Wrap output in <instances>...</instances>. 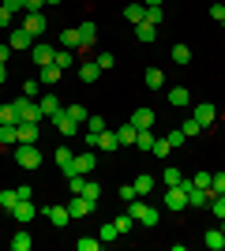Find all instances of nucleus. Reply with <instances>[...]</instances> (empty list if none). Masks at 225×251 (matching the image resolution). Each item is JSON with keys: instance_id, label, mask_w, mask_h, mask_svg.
Wrapping results in <instances>:
<instances>
[{"instance_id": "obj_1", "label": "nucleus", "mask_w": 225, "mask_h": 251, "mask_svg": "<svg viewBox=\"0 0 225 251\" xmlns=\"http://www.w3.org/2000/svg\"><path fill=\"white\" fill-rule=\"evenodd\" d=\"M94 165H98V157L90 154V150H83V154H75L68 165H60L64 169V176H90L94 173Z\"/></svg>"}, {"instance_id": "obj_2", "label": "nucleus", "mask_w": 225, "mask_h": 251, "mask_svg": "<svg viewBox=\"0 0 225 251\" xmlns=\"http://www.w3.org/2000/svg\"><path fill=\"white\" fill-rule=\"evenodd\" d=\"M15 161H19V169H38V165H42V150H38V143H19V147H15Z\"/></svg>"}, {"instance_id": "obj_3", "label": "nucleus", "mask_w": 225, "mask_h": 251, "mask_svg": "<svg viewBox=\"0 0 225 251\" xmlns=\"http://www.w3.org/2000/svg\"><path fill=\"white\" fill-rule=\"evenodd\" d=\"M128 214H131L135 221H143L147 229H154V225L161 221V214H158V210H154V206H147V202H139V199H131V202H128Z\"/></svg>"}, {"instance_id": "obj_4", "label": "nucleus", "mask_w": 225, "mask_h": 251, "mask_svg": "<svg viewBox=\"0 0 225 251\" xmlns=\"http://www.w3.org/2000/svg\"><path fill=\"white\" fill-rule=\"evenodd\" d=\"M53 124H56V131H60V135H68V139H72V135H79V127H83L79 120H72V116H68V109L53 113Z\"/></svg>"}, {"instance_id": "obj_5", "label": "nucleus", "mask_w": 225, "mask_h": 251, "mask_svg": "<svg viewBox=\"0 0 225 251\" xmlns=\"http://www.w3.org/2000/svg\"><path fill=\"white\" fill-rule=\"evenodd\" d=\"M165 206L169 210H188V191H184V184L165 188Z\"/></svg>"}, {"instance_id": "obj_6", "label": "nucleus", "mask_w": 225, "mask_h": 251, "mask_svg": "<svg viewBox=\"0 0 225 251\" xmlns=\"http://www.w3.org/2000/svg\"><path fill=\"white\" fill-rule=\"evenodd\" d=\"M38 214H45V218L53 221V229H64L68 221H72V214H68V206H56V202H53V206H42V210H38Z\"/></svg>"}, {"instance_id": "obj_7", "label": "nucleus", "mask_w": 225, "mask_h": 251, "mask_svg": "<svg viewBox=\"0 0 225 251\" xmlns=\"http://www.w3.org/2000/svg\"><path fill=\"white\" fill-rule=\"evenodd\" d=\"M30 56H34V64H38V68H45V64H53L56 52H53V45H49V42H34V45H30Z\"/></svg>"}, {"instance_id": "obj_8", "label": "nucleus", "mask_w": 225, "mask_h": 251, "mask_svg": "<svg viewBox=\"0 0 225 251\" xmlns=\"http://www.w3.org/2000/svg\"><path fill=\"white\" fill-rule=\"evenodd\" d=\"M34 214H38V206H34L30 199H19L15 206H11V218L19 221V225H26V221H34Z\"/></svg>"}, {"instance_id": "obj_9", "label": "nucleus", "mask_w": 225, "mask_h": 251, "mask_svg": "<svg viewBox=\"0 0 225 251\" xmlns=\"http://www.w3.org/2000/svg\"><path fill=\"white\" fill-rule=\"evenodd\" d=\"M192 116H195V120H199V124H203V127H210V124H214V120H218V109H214V105H210V101H199V105H195V109H192Z\"/></svg>"}, {"instance_id": "obj_10", "label": "nucleus", "mask_w": 225, "mask_h": 251, "mask_svg": "<svg viewBox=\"0 0 225 251\" xmlns=\"http://www.w3.org/2000/svg\"><path fill=\"white\" fill-rule=\"evenodd\" d=\"M94 206L98 202H90L86 195H75V199L68 202V214H72V218H86V214H94Z\"/></svg>"}, {"instance_id": "obj_11", "label": "nucleus", "mask_w": 225, "mask_h": 251, "mask_svg": "<svg viewBox=\"0 0 225 251\" xmlns=\"http://www.w3.org/2000/svg\"><path fill=\"white\" fill-rule=\"evenodd\" d=\"M8 45L23 52V49H30V45H34V34L26 30V26H19V30H11V34H8Z\"/></svg>"}, {"instance_id": "obj_12", "label": "nucleus", "mask_w": 225, "mask_h": 251, "mask_svg": "<svg viewBox=\"0 0 225 251\" xmlns=\"http://www.w3.org/2000/svg\"><path fill=\"white\" fill-rule=\"evenodd\" d=\"M60 75H64V68H56V64H45L42 72H38V83H42V86H56V83H60Z\"/></svg>"}, {"instance_id": "obj_13", "label": "nucleus", "mask_w": 225, "mask_h": 251, "mask_svg": "<svg viewBox=\"0 0 225 251\" xmlns=\"http://www.w3.org/2000/svg\"><path fill=\"white\" fill-rule=\"evenodd\" d=\"M169 105L173 109H188V105H192V90H188V86H173L169 90Z\"/></svg>"}, {"instance_id": "obj_14", "label": "nucleus", "mask_w": 225, "mask_h": 251, "mask_svg": "<svg viewBox=\"0 0 225 251\" xmlns=\"http://www.w3.org/2000/svg\"><path fill=\"white\" fill-rule=\"evenodd\" d=\"M38 109H42L45 116H53V113H60L64 105H60V98H56L53 90H49V94H42V98H38Z\"/></svg>"}, {"instance_id": "obj_15", "label": "nucleus", "mask_w": 225, "mask_h": 251, "mask_svg": "<svg viewBox=\"0 0 225 251\" xmlns=\"http://www.w3.org/2000/svg\"><path fill=\"white\" fill-rule=\"evenodd\" d=\"M23 26H26V30H30L34 38H38V34L45 30V15H42V11H26V19H23Z\"/></svg>"}, {"instance_id": "obj_16", "label": "nucleus", "mask_w": 225, "mask_h": 251, "mask_svg": "<svg viewBox=\"0 0 225 251\" xmlns=\"http://www.w3.org/2000/svg\"><path fill=\"white\" fill-rule=\"evenodd\" d=\"M135 135H139V127L131 124V120H128V124H120V127H117V139H120V147H135Z\"/></svg>"}, {"instance_id": "obj_17", "label": "nucleus", "mask_w": 225, "mask_h": 251, "mask_svg": "<svg viewBox=\"0 0 225 251\" xmlns=\"http://www.w3.org/2000/svg\"><path fill=\"white\" fill-rule=\"evenodd\" d=\"M98 75H101V68L94 60H79V79L83 83H98Z\"/></svg>"}, {"instance_id": "obj_18", "label": "nucleus", "mask_w": 225, "mask_h": 251, "mask_svg": "<svg viewBox=\"0 0 225 251\" xmlns=\"http://www.w3.org/2000/svg\"><path fill=\"white\" fill-rule=\"evenodd\" d=\"M128 120H131L135 127H139V131H143V127H154V109H135V113H131Z\"/></svg>"}, {"instance_id": "obj_19", "label": "nucleus", "mask_w": 225, "mask_h": 251, "mask_svg": "<svg viewBox=\"0 0 225 251\" xmlns=\"http://www.w3.org/2000/svg\"><path fill=\"white\" fill-rule=\"evenodd\" d=\"M19 143V124H0V147H15Z\"/></svg>"}, {"instance_id": "obj_20", "label": "nucleus", "mask_w": 225, "mask_h": 251, "mask_svg": "<svg viewBox=\"0 0 225 251\" xmlns=\"http://www.w3.org/2000/svg\"><path fill=\"white\" fill-rule=\"evenodd\" d=\"M135 38H139L143 45H150L154 38H158V26H150L147 19H143V23H135Z\"/></svg>"}, {"instance_id": "obj_21", "label": "nucleus", "mask_w": 225, "mask_h": 251, "mask_svg": "<svg viewBox=\"0 0 225 251\" xmlns=\"http://www.w3.org/2000/svg\"><path fill=\"white\" fill-rule=\"evenodd\" d=\"M203 244H206L210 251H222V248H225V232H222V229H210V232H203Z\"/></svg>"}, {"instance_id": "obj_22", "label": "nucleus", "mask_w": 225, "mask_h": 251, "mask_svg": "<svg viewBox=\"0 0 225 251\" xmlns=\"http://www.w3.org/2000/svg\"><path fill=\"white\" fill-rule=\"evenodd\" d=\"M124 19H128L131 26L143 23V19H147V4H128V8H124Z\"/></svg>"}, {"instance_id": "obj_23", "label": "nucleus", "mask_w": 225, "mask_h": 251, "mask_svg": "<svg viewBox=\"0 0 225 251\" xmlns=\"http://www.w3.org/2000/svg\"><path fill=\"white\" fill-rule=\"evenodd\" d=\"M143 83H147L150 90H161V86H165V75H161V68H147V75H143Z\"/></svg>"}, {"instance_id": "obj_24", "label": "nucleus", "mask_w": 225, "mask_h": 251, "mask_svg": "<svg viewBox=\"0 0 225 251\" xmlns=\"http://www.w3.org/2000/svg\"><path fill=\"white\" fill-rule=\"evenodd\" d=\"M30 244H34V236L26 229H19L15 236H11V251H30Z\"/></svg>"}, {"instance_id": "obj_25", "label": "nucleus", "mask_w": 225, "mask_h": 251, "mask_svg": "<svg viewBox=\"0 0 225 251\" xmlns=\"http://www.w3.org/2000/svg\"><path fill=\"white\" fill-rule=\"evenodd\" d=\"M75 60H79V56H75V49H56V56H53V64H56V68H64V72L72 68Z\"/></svg>"}, {"instance_id": "obj_26", "label": "nucleus", "mask_w": 225, "mask_h": 251, "mask_svg": "<svg viewBox=\"0 0 225 251\" xmlns=\"http://www.w3.org/2000/svg\"><path fill=\"white\" fill-rule=\"evenodd\" d=\"M120 147V139H117V131H101V135H98V150H117Z\"/></svg>"}, {"instance_id": "obj_27", "label": "nucleus", "mask_w": 225, "mask_h": 251, "mask_svg": "<svg viewBox=\"0 0 225 251\" xmlns=\"http://www.w3.org/2000/svg\"><path fill=\"white\" fill-rule=\"evenodd\" d=\"M56 42H60V49H79V26L75 30H60Z\"/></svg>"}, {"instance_id": "obj_28", "label": "nucleus", "mask_w": 225, "mask_h": 251, "mask_svg": "<svg viewBox=\"0 0 225 251\" xmlns=\"http://www.w3.org/2000/svg\"><path fill=\"white\" fill-rule=\"evenodd\" d=\"M19 143H38V124H19Z\"/></svg>"}, {"instance_id": "obj_29", "label": "nucleus", "mask_w": 225, "mask_h": 251, "mask_svg": "<svg viewBox=\"0 0 225 251\" xmlns=\"http://www.w3.org/2000/svg\"><path fill=\"white\" fill-rule=\"evenodd\" d=\"M135 147H139V150H147V154L154 150V131H150V127H143L139 135H135Z\"/></svg>"}, {"instance_id": "obj_30", "label": "nucleus", "mask_w": 225, "mask_h": 251, "mask_svg": "<svg viewBox=\"0 0 225 251\" xmlns=\"http://www.w3.org/2000/svg\"><path fill=\"white\" fill-rule=\"evenodd\" d=\"M120 236V229H117V221H105V225H101V232H98V240L101 244H109V240H117Z\"/></svg>"}, {"instance_id": "obj_31", "label": "nucleus", "mask_w": 225, "mask_h": 251, "mask_svg": "<svg viewBox=\"0 0 225 251\" xmlns=\"http://www.w3.org/2000/svg\"><path fill=\"white\" fill-rule=\"evenodd\" d=\"M161 19H165L161 4H147V23H150V26H161Z\"/></svg>"}, {"instance_id": "obj_32", "label": "nucleus", "mask_w": 225, "mask_h": 251, "mask_svg": "<svg viewBox=\"0 0 225 251\" xmlns=\"http://www.w3.org/2000/svg\"><path fill=\"white\" fill-rule=\"evenodd\" d=\"M0 124H19V113H15V105H0Z\"/></svg>"}, {"instance_id": "obj_33", "label": "nucleus", "mask_w": 225, "mask_h": 251, "mask_svg": "<svg viewBox=\"0 0 225 251\" xmlns=\"http://www.w3.org/2000/svg\"><path fill=\"white\" fill-rule=\"evenodd\" d=\"M210 195H225V173H210Z\"/></svg>"}, {"instance_id": "obj_34", "label": "nucleus", "mask_w": 225, "mask_h": 251, "mask_svg": "<svg viewBox=\"0 0 225 251\" xmlns=\"http://www.w3.org/2000/svg\"><path fill=\"white\" fill-rule=\"evenodd\" d=\"M86 131H90V135H101V131H105V116H86Z\"/></svg>"}, {"instance_id": "obj_35", "label": "nucleus", "mask_w": 225, "mask_h": 251, "mask_svg": "<svg viewBox=\"0 0 225 251\" xmlns=\"http://www.w3.org/2000/svg\"><path fill=\"white\" fill-rule=\"evenodd\" d=\"M75 248H79V251H98V248H101V240H98V236H79Z\"/></svg>"}, {"instance_id": "obj_36", "label": "nucleus", "mask_w": 225, "mask_h": 251, "mask_svg": "<svg viewBox=\"0 0 225 251\" xmlns=\"http://www.w3.org/2000/svg\"><path fill=\"white\" fill-rule=\"evenodd\" d=\"M192 60V49L188 45H173V64H188Z\"/></svg>"}, {"instance_id": "obj_37", "label": "nucleus", "mask_w": 225, "mask_h": 251, "mask_svg": "<svg viewBox=\"0 0 225 251\" xmlns=\"http://www.w3.org/2000/svg\"><path fill=\"white\" fill-rule=\"evenodd\" d=\"M161 180H165V188H173V184H180V169H176V165H169V169H165V173H161Z\"/></svg>"}, {"instance_id": "obj_38", "label": "nucleus", "mask_w": 225, "mask_h": 251, "mask_svg": "<svg viewBox=\"0 0 225 251\" xmlns=\"http://www.w3.org/2000/svg\"><path fill=\"white\" fill-rule=\"evenodd\" d=\"M15 202H19V191H0V206H4V210H8V214H11V206H15Z\"/></svg>"}, {"instance_id": "obj_39", "label": "nucleus", "mask_w": 225, "mask_h": 251, "mask_svg": "<svg viewBox=\"0 0 225 251\" xmlns=\"http://www.w3.org/2000/svg\"><path fill=\"white\" fill-rule=\"evenodd\" d=\"M180 131H184V135H188V139H195V135H199V131H203V124H199V120H195V116H192V120H184V124H180Z\"/></svg>"}, {"instance_id": "obj_40", "label": "nucleus", "mask_w": 225, "mask_h": 251, "mask_svg": "<svg viewBox=\"0 0 225 251\" xmlns=\"http://www.w3.org/2000/svg\"><path fill=\"white\" fill-rule=\"evenodd\" d=\"M131 184H135V191H139V195H147V191L154 188V176H147V173H143V176H135Z\"/></svg>"}, {"instance_id": "obj_41", "label": "nucleus", "mask_w": 225, "mask_h": 251, "mask_svg": "<svg viewBox=\"0 0 225 251\" xmlns=\"http://www.w3.org/2000/svg\"><path fill=\"white\" fill-rule=\"evenodd\" d=\"M210 214H214V218H225V195H210Z\"/></svg>"}, {"instance_id": "obj_42", "label": "nucleus", "mask_w": 225, "mask_h": 251, "mask_svg": "<svg viewBox=\"0 0 225 251\" xmlns=\"http://www.w3.org/2000/svg\"><path fill=\"white\" fill-rule=\"evenodd\" d=\"M83 195H86L90 202H98V199H101V188H98L94 180H86V184H83Z\"/></svg>"}, {"instance_id": "obj_43", "label": "nucleus", "mask_w": 225, "mask_h": 251, "mask_svg": "<svg viewBox=\"0 0 225 251\" xmlns=\"http://www.w3.org/2000/svg\"><path fill=\"white\" fill-rule=\"evenodd\" d=\"M113 221H117L120 236H124V232H131V225H135V218H131V214H120V218H113Z\"/></svg>"}, {"instance_id": "obj_44", "label": "nucleus", "mask_w": 225, "mask_h": 251, "mask_svg": "<svg viewBox=\"0 0 225 251\" xmlns=\"http://www.w3.org/2000/svg\"><path fill=\"white\" fill-rule=\"evenodd\" d=\"M94 64L101 68V72H113V52H98V56H94Z\"/></svg>"}, {"instance_id": "obj_45", "label": "nucleus", "mask_w": 225, "mask_h": 251, "mask_svg": "<svg viewBox=\"0 0 225 251\" xmlns=\"http://www.w3.org/2000/svg\"><path fill=\"white\" fill-rule=\"evenodd\" d=\"M23 94H26V98H38V94H42V83H38V79H26V83H23Z\"/></svg>"}, {"instance_id": "obj_46", "label": "nucleus", "mask_w": 225, "mask_h": 251, "mask_svg": "<svg viewBox=\"0 0 225 251\" xmlns=\"http://www.w3.org/2000/svg\"><path fill=\"white\" fill-rule=\"evenodd\" d=\"M169 139H154V150H150V154H154V157H165V154H169Z\"/></svg>"}, {"instance_id": "obj_47", "label": "nucleus", "mask_w": 225, "mask_h": 251, "mask_svg": "<svg viewBox=\"0 0 225 251\" xmlns=\"http://www.w3.org/2000/svg\"><path fill=\"white\" fill-rule=\"evenodd\" d=\"M192 184H195V188H210V173H206V169H199V173H195V176H192Z\"/></svg>"}, {"instance_id": "obj_48", "label": "nucleus", "mask_w": 225, "mask_h": 251, "mask_svg": "<svg viewBox=\"0 0 225 251\" xmlns=\"http://www.w3.org/2000/svg\"><path fill=\"white\" fill-rule=\"evenodd\" d=\"M165 139H169V147L176 150V147H184V139H188V135H184L180 127H173V131H169V135H165Z\"/></svg>"}, {"instance_id": "obj_49", "label": "nucleus", "mask_w": 225, "mask_h": 251, "mask_svg": "<svg viewBox=\"0 0 225 251\" xmlns=\"http://www.w3.org/2000/svg\"><path fill=\"white\" fill-rule=\"evenodd\" d=\"M68 116L79 120V124H86V109H83V105H68Z\"/></svg>"}, {"instance_id": "obj_50", "label": "nucleus", "mask_w": 225, "mask_h": 251, "mask_svg": "<svg viewBox=\"0 0 225 251\" xmlns=\"http://www.w3.org/2000/svg\"><path fill=\"white\" fill-rule=\"evenodd\" d=\"M120 199H124V202L139 199V191H135V184H124V188H120Z\"/></svg>"}, {"instance_id": "obj_51", "label": "nucleus", "mask_w": 225, "mask_h": 251, "mask_svg": "<svg viewBox=\"0 0 225 251\" xmlns=\"http://www.w3.org/2000/svg\"><path fill=\"white\" fill-rule=\"evenodd\" d=\"M68 184H72V195H83V184H86V176H68Z\"/></svg>"}, {"instance_id": "obj_52", "label": "nucleus", "mask_w": 225, "mask_h": 251, "mask_svg": "<svg viewBox=\"0 0 225 251\" xmlns=\"http://www.w3.org/2000/svg\"><path fill=\"white\" fill-rule=\"evenodd\" d=\"M210 19H214V23H225V4H210Z\"/></svg>"}, {"instance_id": "obj_53", "label": "nucleus", "mask_w": 225, "mask_h": 251, "mask_svg": "<svg viewBox=\"0 0 225 251\" xmlns=\"http://www.w3.org/2000/svg\"><path fill=\"white\" fill-rule=\"evenodd\" d=\"M8 26H11V11L0 4V30H8Z\"/></svg>"}, {"instance_id": "obj_54", "label": "nucleus", "mask_w": 225, "mask_h": 251, "mask_svg": "<svg viewBox=\"0 0 225 251\" xmlns=\"http://www.w3.org/2000/svg\"><path fill=\"white\" fill-rule=\"evenodd\" d=\"M72 150H68V147H60V150H56V161H60V165H68V161H72Z\"/></svg>"}, {"instance_id": "obj_55", "label": "nucleus", "mask_w": 225, "mask_h": 251, "mask_svg": "<svg viewBox=\"0 0 225 251\" xmlns=\"http://www.w3.org/2000/svg\"><path fill=\"white\" fill-rule=\"evenodd\" d=\"M4 8H8L11 15H15V11H23V8H26V4H23V0H4Z\"/></svg>"}, {"instance_id": "obj_56", "label": "nucleus", "mask_w": 225, "mask_h": 251, "mask_svg": "<svg viewBox=\"0 0 225 251\" xmlns=\"http://www.w3.org/2000/svg\"><path fill=\"white\" fill-rule=\"evenodd\" d=\"M23 4H26V11H42L45 8V0H23Z\"/></svg>"}, {"instance_id": "obj_57", "label": "nucleus", "mask_w": 225, "mask_h": 251, "mask_svg": "<svg viewBox=\"0 0 225 251\" xmlns=\"http://www.w3.org/2000/svg\"><path fill=\"white\" fill-rule=\"evenodd\" d=\"M8 56H11V45H8V42H4V45H0V64L8 60Z\"/></svg>"}, {"instance_id": "obj_58", "label": "nucleus", "mask_w": 225, "mask_h": 251, "mask_svg": "<svg viewBox=\"0 0 225 251\" xmlns=\"http://www.w3.org/2000/svg\"><path fill=\"white\" fill-rule=\"evenodd\" d=\"M4 79H8V68H4V64H0V86H4Z\"/></svg>"}, {"instance_id": "obj_59", "label": "nucleus", "mask_w": 225, "mask_h": 251, "mask_svg": "<svg viewBox=\"0 0 225 251\" xmlns=\"http://www.w3.org/2000/svg\"><path fill=\"white\" fill-rule=\"evenodd\" d=\"M143 4H161V0H143Z\"/></svg>"}, {"instance_id": "obj_60", "label": "nucleus", "mask_w": 225, "mask_h": 251, "mask_svg": "<svg viewBox=\"0 0 225 251\" xmlns=\"http://www.w3.org/2000/svg\"><path fill=\"white\" fill-rule=\"evenodd\" d=\"M45 4H60V0H45Z\"/></svg>"}, {"instance_id": "obj_61", "label": "nucleus", "mask_w": 225, "mask_h": 251, "mask_svg": "<svg viewBox=\"0 0 225 251\" xmlns=\"http://www.w3.org/2000/svg\"><path fill=\"white\" fill-rule=\"evenodd\" d=\"M222 232H225V218H222Z\"/></svg>"}]
</instances>
